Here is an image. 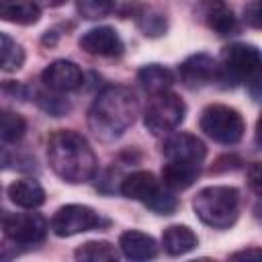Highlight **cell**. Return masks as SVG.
<instances>
[{
  "label": "cell",
  "instance_id": "cell-1",
  "mask_svg": "<svg viewBox=\"0 0 262 262\" xmlns=\"http://www.w3.org/2000/svg\"><path fill=\"white\" fill-rule=\"evenodd\" d=\"M47 162L51 170L70 184L88 182L96 172V156L86 137L72 129H59L47 139Z\"/></svg>",
  "mask_w": 262,
  "mask_h": 262
},
{
  "label": "cell",
  "instance_id": "cell-2",
  "mask_svg": "<svg viewBox=\"0 0 262 262\" xmlns=\"http://www.w3.org/2000/svg\"><path fill=\"white\" fill-rule=\"evenodd\" d=\"M137 98L129 88L111 86L102 90L88 111V127L100 141L119 139L135 121Z\"/></svg>",
  "mask_w": 262,
  "mask_h": 262
},
{
  "label": "cell",
  "instance_id": "cell-3",
  "mask_svg": "<svg viewBox=\"0 0 262 262\" xmlns=\"http://www.w3.org/2000/svg\"><path fill=\"white\" fill-rule=\"evenodd\" d=\"M192 209L205 225L227 229L239 215V190L235 186H207L196 192Z\"/></svg>",
  "mask_w": 262,
  "mask_h": 262
},
{
  "label": "cell",
  "instance_id": "cell-4",
  "mask_svg": "<svg viewBox=\"0 0 262 262\" xmlns=\"http://www.w3.org/2000/svg\"><path fill=\"white\" fill-rule=\"evenodd\" d=\"M121 192L127 199H133V201L147 205L151 211H156L160 215H170L178 207V201L170 192V188L160 186L156 176L151 172H145V170H139V172L125 176V180L121 184Z\"/></svg>",
  "mask_w": 262,
  "mask_h": 262
},
{
  "label": "cell",
  "instance_id": "cell-5",
  "mask_svg": "<svg viewBox=\"0 0 262 262\" xmlns=\"http://www.w3.org/2000/svg\"><path fill=\"white\" fill-rule=\"evenodd\" d=\"M199 127L207 137L223 145L237 143L246 131L242 115L227 104H209L207 108H203Z\"/></svg>",
  "mask_w": 262,
  "mask_h": 262
},
{
  "label": "cell",
  "instance_id": "cell-6",
  "mask_svg": "<svg viewBox=\"0 0 262 262\" xmlns=\"http://www.w3.org/2000/svg\"><path fill=\"white\" fill-rule=\"evenodd\" d=\"M184 115H186L184 100L178 94L166 90L154 94V98L145 108L143 123L151 135H168L184 121Z\"/></svg>",
  "mask_w": 262,
  "mask_h": 262
},
{
  "label": "cell",
  "instance_id": "cell-7",
  "mask_svg": "<svg viewBox=\"0 0 262 262\" xmlns=\"http://www.w3.org/2000/svg\"><path fill=\"white\" fill-rule=\"evenodd\" d=\"M260 51L250 43H231L223 47L219 57V80L242 82L258 76Z\"/></svg>",
  "mask_w": 262,
  "mask_h": 262
},
{
  "label": "cell",
  "instance_id": "cell-8",
  "mask_svg": "<svg viewBox=\"0 0 262 262\" xmlns=\"http://www.w3.org/2000/svg\"><path fill=\"white\" fill-rule=\"evenodd\" d=\"M0 227L14 244H39L45 239L47 221L39 213H8L0 211Z\"/></svg>",
  "mask_w": 262,
  "mask_h": 262
},
{
  "label": "cell",
  "instance_id": "cell-9",
  "mask_svg": "<svg viewBox=\"0 0 262 262\" xmlns=\"http://www.w3.org/2000/svg\"><path fill=\"white\" fill-rule=\"evenodd\" d=\"M102 223L100 215L86 205H63L51 219V229L59 237H70L82 231H90Z\"/></svg>",
  "mask_w": 262,
  "mask_h": 262
},
{
  "label": "cell",
  "instance_id": "cell-10",
  "mask_svg": "<svg viewBox=\"0 0 262 262\" xmlns=\"http://www.w3.org/2000/svg\"><path fill=\"white\" fill-rule=\"evenodd\" d=\"M164 158L168 162H182L201 168L207 156L205 143L192 133H174L164 141Z\"/></svg>",
  "mask_w": 262,
  "mask_h": 262
},
{
  "label": "cell",
  "instance_id": "cell-11",
  "mask_svg": "<svg viewBox=\"0 0 262 262\" xmlns=\"http://www.w3.org/2000/svg\"><path fill=\"white\" fill-rule=\"evenodd\" d=\"M180 80L186 88H203L219 80V63L207 55L196 53L180 63Z\"/></svg>",
  "mask_w": 262,
  "mask_h": 262
},
{
  "label": "cell",
  "instance_id": "cell-12",
  "mask_svg": "<svg viewBox=\"0 0 262 262\" xmlns=\"http://www.w3.org/2000/svg\"><path fill=\"white\" fill-rule=\"evenodd\" d=\"M80 47L88 55L96 57H119L125 49L123 39L113 27H96L80 37Z\"/></svg>",
  "mask_w": 262,
  "mask_h": 262
},
{
  "label": "cell",
  "instance_id": "cell-13",
  "mask_svg": "<svg viewBox=\"0 0 262 262\" xmlns=\"http://www.w3.org/2000/svg\"><path fill=\"white\" fill-rule=\"evenodd\" d=\"M41 80L47 88H51L55 92H72L82 86L84 74L70 59H55L43 70Z\"/></svg>",
  "mask_w": 262,
  "mask_h": 262
},
{
  "label": "cell",
  "instance_id": "cell-14",
  "mask_svg": "<svg viewBox=\"0 0 262 262\" xmlns=\"http://www.w3.org/2000/svg\"><path fill=\"white\" fill-rule=\"evenodd\" d=\"M196 18L217 35H231L237 29V20L231 8L221 0H203L194 8Z\"/></svg>",
  "mask_w": 262,
  "mask_h": 262
},
{
  "label": "cell",
  "instance_id": "cell-15",
  "mask_svg": "<svg viewBox=\"0 0 262 262\" xmlns=\"http://www.w3.org/2000/svg\"><path fill=\"white\" fill-rule=\"evenodd\" d=\"M119 248L131 260H149L158 254L156 239L143 231H137V229H129V231L121 233Z\"/></svg>",
  "mask_w": 262,
  "mask_h": 262
},
{
  "label": "cell",
  "instance_id": "cell-16",
  "mask_svg": "<svg viewBox=\"0 0 262 262\" xmlns=\"http://www.w3.org/2000/svg\"><path fill=\"white\" fill-rule=\"evenodd\" d=\"M0 18L27 27L41 18V8L35 0H0Z\"/></svg>",
  "mask_w": 262,
  "mask_h": 262
},
{
  "label": "cell",
  "instance_id": "cell-17",
  "mask_svg": "<svg viewBox=\"0 0 262 262\" xmlns=\"http://www.w3.org/2000/svg\"><path fill=\"white\" fill-rule=\"evenodd\" d=\"M8 196L16 207H23V209H37L45 203V190L33 178L14 180L8 186Z\"/></svg>",
  "mask_w": 262,
  "mask_h": 262
},
{
  "label": "cell",
  "instance_id": "cell-18",
  "mask_svg": "<svg viewBox=\"0 0 262 262\" xmlns=\"http://www.w3.org/2000/svg\"><path fill=\"white\" fill-rule=\"evenodd\" d=\"M199 244L194 231L186 225H170L164 229L162 235V246L166 250V254L170 256H182L188 254L190 250H194Z\"/></svg>",
  "mask_w": 262,
  "mask_h": 262
},
{
  "label": "cell",
  "instance_id": "cell-19",
  "mask_svg": "<svg viewBox=\"0 0 262 262\" xmlns=\"http://www.w3.org/2000/svg\"><path fill=\"white\" fill-rule=\"evenodd\" d=\"M199 172L201 168L190 166V164L166 162L162 168V180H164V186H168L170 190H184L196 180Z\"/></svg>",
  "mask_w": 262,
  "mask_h": 262
},
{
  "label": "cell",
  "instance_id": "cell-20",
  "mask_svg": "<svg viewBox=\"0 0 262 262\" xmlns=\"http://www.w3.org/2000/svg\"><path fill=\"white\" fill-rule=\"evenodd\" d=\"M137 80L143 86V90H147L149 94H158V92H166L172 84H174V76L168 68L160 66V63H149L143 66L137 72Z\"/></svg>",
  "mask_w": 262,
  "mask_h": 262
},
{
  "label": "cell",
  "instance_id": "cell-21",
  "mask_svg": "<svg viewBox=\"0 0 262 262\" xmlns=\"http://www.w3.org/2000/svg\"><path fill=\"white\" fill-rule=\"evenodd\" d=\"M25 63V49L6 33H0V70L16 72Z\"/></svg>",
  "mask_w": 262,
  "mask_h": 262
},
{
  "label": "cell",
  "instance_id": "cell-22",
  "mask_svg": "<svg viewBox=\"0 0 262 262\" xmlns=\"http://www.w3.org/2000/svg\"><path fill=\"white\" fill-rule=\"evenodd\" d=\"M76 260H86V262H106V260H117L119 254L115 246L108 242H86L74 252Z\"/></svg>",
  "mask_w": 262,
  "mask_h": 262
},
{
  "label": "cell",
  "instance_id": "cell-23",
  "mask_svg": "<svg viewBox=\"0 0 262 262\" xmlns=\"http://www.w3.org/2000/svg\"><path fill=\"white\" fill-rule=\"evenodd\" d=\"M27 131V121L12 113L0 111V143H16Z\"/></svg>",
  "mask_w": 262,
  "mask_h": 262
},
{
  "label": "cell",
  "instance_id": "cell-24",
  "mask_svg": "<svg viewBox=\"0 0 262 262\" xmlns=\"http://www.w3.org/2000/svg\"><path fill=\"white\" fill-rule=\"evenodd\" d=\"M76 8L84 18L96 20V18H104L106 14L113 12L115 0H76Z\"/></svg>",
  "mask_w": 262,
  "mask_h": 262
},
{
  "label": "cell",
  "instance_id": "cell-25",
  "mask_svg": "<svg viewBox=\"0 0 262 262\" xmlns=\"http://www.w3.org/2000/svg\"><path fill=\"white\" fill-rule=\"evenodd\" d=\"M139 27L147 37H160L166 33V16L156 10H147L139 18Z\"/></svg>",
  "mask_w": 262,
  "mask_h": 262
},
{
  "label": "cell",
  "instance_id": "cell-26",
  "mask_svg": "<svg viewBox=\"0 0 262 262\" xmlns=\"http://www.w3.org/2000/svg\"><path fill=\"white\" fill-rule=\"evenodd\" d=\"M244 16L250 27L258 29L260 27V0H250V4L244 8Z\"/></svg>",
  "mask_w": 262,
  "mask_h": 262
},
{
  "label": "cell",
  "instance_id": "cell-27",
  "mask_svg": "<svg viewBox=\"0 0 262 262\" xmlns=\"http://www.w3.org/2000/svg\"><path fill=\"white\" fill-rule=\"evenodd\" d=\"M250 186L256 194H260V164L254 162L250 168Z\"/></svg>",
  "mask_w": 262,
  "mask_h": 262
},
{
  "label": "cell",
  "instance_id": "cell-28",
  "mask_svg": "<svg viewBox=\"0 0 262 262\" xmlns=\"http://www.w3.org/2000/svg\"><path fill=\"white\" fill-rule=\"evenodd\" d=\"M260 254H262V252H260L258 248H252V250L235 252V254H231V258H233V260H239V258H246V260H248V258H260Z\"/></svg>",
  "mask_w": 262,
  "mask_h": 262
},
{
  "label": "cell",
  "instance_id": "cell-29",
  "mask_svg": "<svg viewBox=\"0 0 262 262\" xmlns=\"http://www.w3.org/2000/svg\"><path fill=\"white\" fill-rule=\"evenodd\" d=\"M8 160H10V158H8V154H6V151H4L2 147H0V170H2V168H6Z\"/></svg>",
  "mask_w": 262,
  "mask_h": 262
},
{
  "label": "cell",
  "instance_id": "cell-30",
  "mask_svg": "<svg viewBox=\"0 0 262 262\" xmlns=\"http://www.w3.org/2000/svg\"><path fill=\"white\" fill-rule=\"evenodd\" d=\"M45 4H49V6H61L66 0H43Z\"/></svg>",
  "mask_w": 262,
  "mask_h": 262
}]
</instances>
